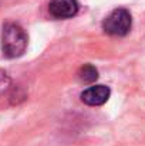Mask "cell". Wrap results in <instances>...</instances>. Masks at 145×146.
I'll return each instance as SVG.
<instances>
[{"label":"cell","instance_id":"cell-1","mask_svg":"<svg viewBox=\"0 0 145 146\" xmlns=\"http://www.w3.org/2000/svg\"><path fill=\"white\" fill-rule=\"evenodd\" d=\"M27 48V34L21 26L6 23L1 31V51L7 58H17Z\"/></svg>","mask_w":145,"mask_h":146},{"label":"cell","instance_id":"cell-2","mask_svg":"<svg viewBox=\"0 0 145 146\" xmlns=\"http://www.w3.org/2000/svg\"><path fill=\"white\" fill-rule=\"evenodd\" d=\"M131 26H132L131 14L127 9L122 7L112 10L102 21L104 31L110 36H117V37L127 36L131 30Z\"/></svg>","mask_w":145,"mask_h":146},{"label":"cell","instance_id":"cell-3","mask_svg":"<svg viewBox=\"0 0 145 146\" xmlns=\"http://www.w3.org/2000/svg\"><path fill=\"white\" fill-rule=\"evenodd\" d=\"M77 0H51L48 4V11L55 19H71L78 13Z\"/></svg>","mask_w":145,"mask_h":146},{"label":"cell","instance_id":"cell-4","mask_svg":"<svg viewBox=\"0 0 145 146\" xmlns=\"http://www.w3.org/2000/svg\"><path fill=\"white\" fill-rule=\"evenodd\" d=\"M111 91L105 85H94L81 92V101L90 106H100L108 101Z\"/></svg>","mask_w":145,"mask_h":146},{"label":"cell","instance_id":"cell-5","mask_svg":"<svg viewBox=\"0 0 145 146\" xmlns=\"http://www.w3.org/2000/svg\"><path fill=\"white\" fill-rule=\"evenodd\" d=\"M78 80L84 84H91L98 78V71L94 65L91 64H84L80 70H78Z\"/></svg>","mask_w":145,"mask_h":146},{"label":"cell","instance_id":"cell-6","mask_svg":"<svg viewBox=\"0 0 145 146\" xmlns=\"http://www.w3.org/2000/svg\"><path fill=\"white\" fill-rule=\"evenodd\" d=\"M10 87V78L6 72L0 71V94H3Z\"/></svg>","mask_w":145,"mask_h":146}]
</instances>
